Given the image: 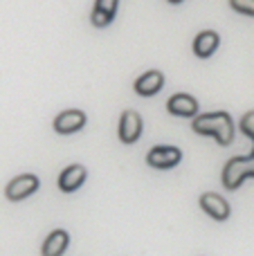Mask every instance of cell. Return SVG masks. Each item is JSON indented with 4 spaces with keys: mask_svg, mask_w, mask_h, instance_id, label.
I'll return each instance as SVG.
<instances>
[{
    "mask_svg": "<svg viewBox=\"0 0 254 256\" xmlns=\"http://www.w3.org/2000/svg\"><path fill=\"white\" fill-rule=\"evenodd\" d=\"M200 207L207 216H212L214 220H228L230 218V204L225 198H220L218 194H202L200 196Z\"/></svg>",
    "mask_w": 254,
    "mask_h": 256,
    "instance_id": "cell-7",
    "label": "cell"
},
{
    "mask_svg": "<svg viewBox=\"0 0 254 256\" xmlns=\"http://www.w3.org/2000/svg\"><path fill=\"white\" fill-rule=\"evenodd\" d=\"M169 2H174V4H178V2H182V0H169Z\"/></svg>",
    "mask_w": 254,
    "mask_h": 256,
    "instance_id": "cell-15",
    "label": "cell"
},
{
    "mask_svg": "<svg viewBox=\"0 0 254 256\" xmlns=\"http://www.w3.org/2000/svg\"><path fill=\"white\" fill-rule=\"evenodd\" d=\"M86 126V112L81 110H63L61 115L54 117V130L61 135H70Z\"/></svg>",
    "mask_w": 254,
    "mask_h": 256,
    "instance_id": "cell-6",
    "label": "cell"
},
{
    "mask_svg": "<svg viewBox=\"0 0 254 256\" xmlns=\"http://www.w3.org/2000/svg\"><path fill=\"white\" fill-rule=\"evenodd\" d=\"M162 86H164V74L160 70H148L135 81V92L140 97H153L156 92H160Z\"/></svg>",
    "mask_w": 254,
    "mask_h": 256,
    "instance_id": "cell-8",
    "label": "cell"
},
{
    "mask_svg": "<svg viewBox=\"0 0 254 256\" xmlns=\"http://www.w3.org/2000/svg\"><path fill=\"white\" fill-rule=\"evenodd\" d=\"M218 43H220V36L216 34V32H212V30L200 32V34L196 36V40H194V54H196L198 58H207L216 52Z\"/></svg>",
    "mask_w": 254,
    "mask_h": 256,
    "instance_id": "cell-13",
    "label": "cell"
},
{
    "mask_svg": "<svg viewBox=\"0 0 254 256\" xmlns=\"http://www.w3.org/2000/svg\"><path fill=\"white\" fill-rule=\"evenodd\" d=\"M192 128L198 135L214 137L223 146L234 142V122L228 112H205V115H198L194 120Z\"/></svg>",
    "mask_w": 254,
    "mask_h": 256,
    "instance_id": "cell-2",
    "label": "cell"
},
{
    "mask_svg": "<svg viewBox=\"0 0 254 256\" xmlns=\"http://www.w3.org/2000/svg\"><path fill=\"white\" fill-rule=\"evenodd\" d=\"M68 245H70V234H68L66 230H54L52 234L45 238L40 254L43 256H63Z\"/></svg>",
    "mask_w": 254,
    "mask_h": 256,
    "instance_id": "cell-12",
    "label": "cell"
},
{
    "mask_svg": "<svg viewBox=\"0 0 254 256\" xmlns=\"http://www.w3.org/2000/svg\"><path fill=\"white\" fill-rule=\"evenodd\" d=\"M241 130L254 142V110L241 120ZM248 178H254V150L246 158H232L223 168V184L230 191L238 189Z\"/></svg>",
    "mask_w": 254,
    "mask_h": 256,
    "instance_id": "cell-1",
    "label": "cell"
},
{
    "mask_svg": "<svg viewBox=\"0 0 254 256\" xmlns=\"http://www.w3.org/2000/svg\"><path fill=\"white\" fill-rule=\"evenodd\" d=\"M38 189V178L32 176V173H22V176L14 178L7 186H4V196L12 202H18V200L30 198L34 191Z\"/></svg>",
    "mask_w": 254,
    "mask_h": 256,
    "instance_id": "cell-3",
    "label": "cell"
},
{
    "mask_svg": "<svg viewBox=\"0 0 254 256\" xmlns=\"http://www.w3.org/2000/svg\"><path fill=\"white\" fill-rule=\"evenodd\" d=\"M166 110L176 117H194L198 115V102L192 97V94H174V97L166 102Z\"/></svg>",
    "mask_w": 254,
    "mask_h": 256,
    "instance_id": "cell-9",
    "label": "cell"
},
{
    "mask_svg": "<svg viewBox=\"0 0 254 256\" xmlns=\"http://www.w3.org/2000/svg\"><path fill=\"white\" fill-rule=\"evenodd\" d=\"M117 2H120V0H97L92 14H90V22H92L94 27L110 25L112 18H115V12H117Z\"/></svg>",
    "mask_w": 254,
    "mask_h": 256,
    "instance_id": "cell-11",
    "label": "cell"
},
{
    "mask_svg": "<svg viewBox=\"0 0 254 256\" xmlns=\"http://www.w3.org/2000/svg\"><path fill=\"white\" fill-rule=\"evenodd\" d=\"M230 7H232L234 12L254 18V0H230Z\"/></svg>",
    "mask_w": 254,
    "mask_h": 256,
    "instance_id": "cell-14",
    "label": "cell"
},
{
    "mask_svg": "<svg viewBox=\"0 0 254 256\" xmlns=\"http://www.w3.org/2000/svg\"><path fill=\"white\" fill-rule=\"evenodd\" d=\"M142 135V117L135 110H124L120 117V140L124 144H135Z\"/></svg>",
    "mask_w": 254,
    "mask_h": 256,
    "instance_id": "cell-4",
    "label": "cell"
},
{
    "mask_svg": "<svg viewBox=\"0 0 254 256\" xmlns=\"http://www.w3.org/2000/svg\"><path fill=\"white\" fill-rule=\"evenodd\" d=\"M86 176L88 173H86V168L81 164H72V166H68L58 176V189L66 191V194H72V191H76L86 182Z\"/></svg>",
    "mask_w": 254,
    "mask_h": 256,
    "instance_id": "cell-10",
    "label": "cell"
},
{
    "mask_svg": "<svg viewBox=\"0 0 254 256\" xmlns=\"http://www.w3.org/2000/svg\"><path fill=\"white\" fill-rule=\"evenodd\" d=\"M182 160V153L176 146H156V148L148 150L146 162L151 164L153 168H171Z\"/></svg>",
    "mask_w": 254,
    "mask_h": 256,
    "instance_id": "cell-5",
    "label": "cell"
}]
</instances>
